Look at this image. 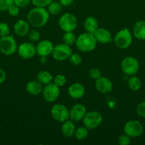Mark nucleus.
I'll return each instance as SVG.
<instances>
[{"mask_svg":"<svg viewBox=\"0 0 145 145\" xmlns=\"http://www.w3.org/2000/svg\"><path fill=\"white\" fill-rule=\"evenodd\" d=\"M50 14L45 7H36L31 9L27 16L28 24L34 28L44 27L49 20Z\"/></svg>","mask_w":145,"mask_h":145,"instance_id":"f257e3e1","label":"nucleus"},{"mask_svg":"<svg viewBox=\"0 0 145 145\" xmlns=\"http://www.w3.org/2000/svg\"><path fill=\"white\" fill-rule=\"evenodd\" d=\"M96 39L94 34L90 33H84L80 34L77 38L75 45L80 51L83 52H88L94 50L97 46Z\"/></svg>","mask_w":145,"mask_h":145,"instance_id":"f03ea898","label":"nucleus"},{"mask_svg":"<svg viewBox=\"0 0 145 145\" xmlns=\"http://www.w3.org/2000/svg\"><path fill=\"white\" fill-rule=\"evenodd\" d=\"M17 43L13 35H6L0 38V51L4 55L9 56L17 52Z\"/></svg>","mask_w":145,"mask_h":145,"instance_id":"7ed1b4c3","label":"nucleus"},{"mask_svg":"<svg viewBox=\"0 0 145 145\" xmlns=\"http://www.w3.org/2000/svg\"><path fill=\"white\" fill-rule=\"evenodd\" d=\"M114 42L119 49H127L132 42V35L129 29L123 28L118 31L114 38Z\"/></svg>","mask_w":145,"mask_h":145,"instance_id":"20e7f679","label":"nucleus"},{"mask_svg":"<svg viewBox=\"0 0 145 145\" xmlns=\"http://www.w3.org/2000/svg\"><path fill=\"white\" fill-rule=\"evenodd\" d=\"M58 25L65 32H72L78 25V21L72 14L65 13L60 17Z\"/></svg>","mask_w":145,"mask_h":145,"instance_id":"39448f33","label":"nucleus"},{"mask_svg":"<svg viewBox=\"0 0 145 145\" xmlns=\"http://www.w3.org/2000/svg\"><path fill=\"white\" fill-rule=\"evenodd\" d=\"M83 125L88 130H93L100 126L102 122V116L98 111H90L86 113L82 119Z\"/></svg>","mask_w":145,"mask_h":145,"instance_id":"423d86ee","label":"nucleus"},{"mask_svg":"<svg viewBox=\"0 0 145 145\" xmlns=\"http://www.w3.org/2000/svg\"><path fill=\"white\" fill-rule=\"evenodd\" d=\"M121 69L126 74L133 76L139 71V63L137 59L133 57H126L121 62Z\"/></svg>","mask_w":145,"mask_h":145,"instance_id":"0eeeda50","label":"nucleus"},{"mask_svg":"<svg viewBox=\"0 0 145 145\" xmlns=\"http://www.w3.org/2000/svg\"><path fill=\"white\" fill-rule=\"evenodd\" d=\"M72 53V51L71 46L65 43H62L58 44L53 47L51 55L55 60L64 61L68 59Z\"/></svg>","mask_w":145,"mask_h":145,"instance_id":"6e6552de","label":"nucleus"},{"mask_svg":"<svg viewBox=\"0 0 145 145\" xmlns=\"http://www.w3.org/2000/svg\"><path fill=\"white\" fill-rule=\"evenodd\" d=\"M124 132L130 137H137L143 134L144 126L139 120H129L124 126Z\"/></svg>","mask_w":145,"mask_h":145,"instance_id":"1a4fd4ad","label":"nucleus"},{"mask_svg":"<svg viewBox=\"0 0 145 145\" xmlns=\"http://www.w3.org/2000/svg\"><path fill=\"white\" fill-rule=\"evenodd\" d=\"M51 113L53 118L59 123H63L70 119L69 110L65 105L61 103L54 105L51 108Z\"/></svg>","mask_w":145,"mask_h":145,"instance_id":"9d476101","label":"nucleus"},{"mask_svg":"<svg viewBox=\"0 0 145 145\" xmlns=\"http://www.w3.org/2000/svg\"><path fill=\"white\" fill-rule=\"evenodd\" d=\"M43 97L45 101L48 103L54 102L60 95V87H58L54 82H51L45 85L42 91Z\"/></svg>","mask_w":145,"mask_h":145,"instance_id":"9b49d317","label":"nucleus"},{"mask_svg":"<svg viewBox=\"0 0 145 145\" xmlns=\"http://www.w3.org/2000/svg\"><path fill=\"white\" fill-rule=\"evenodd\" d=\"M18 55L24 59H31L36 54L35 45L31 42H24L18 46L17 49Z\"/></svg>","mask_w":145,"mask_h":145,"instance_id":"f8f14e48","label":"nucleus"},{"mask_svg":"<svg viewBox=\"0 0 145 145\" xmlns=\"http://www.w3.org/2000/svg\"><path fill=\"white\" fill-rule=\"evenodd\" d=\"M87 113L86 108L85 106L80 103L74 105L69 110L70 120L73 122H78L82 120Z\"/></svg>","mask_w":145,"mask_h":145,"instance_id":"ddd939ff","label":"nucleus"},{"mask_svg":"<svg viewBox=\"0 0 145 145\" xmlns=\"http://www.w3.org/2000/svg\"><path fill=\"white\" fill-rule=\"evenodd\" d=\"M53 47L52 42L48 40H44L40 41L36 46V54H38L40 57H48L52 53Z\"/></svg>","mask_w":145,"mask_h":145,"instance_id":"4468645a","label":"nucleus"},{"mask_svg":"<svg viewBox=\"0 0 145 145\" xmlns=\"http://www.w3.org/2000/svg\"><path fill=\"white\" fill-rule=\"evenodd\" d=\"M94 36L97 42L102 44H107L112 41V34L108 30L103 28H98L94 33Z\"/></svg>","mask_w":145,"mask_h":145,"instance_id":"2eb2a0df","label":"nucleus"},{"mask_svg":"<svg viewBox=\"0 0 145 145\" xmlns=\"http://www.w3.org/2000/svg\"><path fill=\"white\" fill-rule=\"evenodd\" d=\"M68 94L74 99H81L83 97L85 93V86L80 83H74L68 87Z\"/></svg>","mask_w":145,"mask_h":145,"instance_id":"dca6fc26","label":"nucleus"},{"mask_svg":"<svg viewBox=\"0 0 145 145\" xmlns=\"http://www.w3.org/2000/svg\"><path fill=\"white\" fill-rule=\"evenodd\" d=\"M95 87L101 93H107L112 90V83L109 79L101 76L95 82Z\"/></svg>","mask_w":145,"mask_h":145,"instance_id":"f3484780","label":"nucleus"},{"mask_svg":"<svg viewBox=\"0 0 145 145\" xmlns=\"http://www.w3.org/2000/svg\"><path fill=\"white\" fill-rule=\"evenodd\" d=\"M30 24L26 21L20 19L14 24V31L18 36H25L29 33Z\"/></svg>","mask_w":145,"mask_h":145,"instance_id":"a211bd4d","label":"nucleus"},{"mask_svg":"<svg viewBox=\"0 0 145 145\" xmlns=\"http://www.w3.org/2000/svg\"><path fill=\"white\" fill-rule=\"evenodd\" d=\"M75 130H76V127L72 120H68L63 123L62 127H61V133L64 137H72L75 134Z\"/></svg>","mask_w":145,"mask_h":145,"instance_id":"6ab92c4d","label":"nucleus"},{"mask_svg":"<svg viewBox=\"0 0 145 145\" xmlns=\"http://www.w3.org/2000/svg\"><path fill=\"white\" fill-rule=\"evenodd\" d=\"M133 35L136 39L140 40H145V21H139L134 24L133 28Z\"/></svg>","mask_w":145,"mask_h":145,"instance_id":"aec40b11","label":"nucleus"},{"mask_svg":"<svg viewBox=\"0 0 145 145\" xmlns=\"http://www.w3.org/2000/svg\"><path fill=\"white\" fill-rule=\"evenodd\" d=\"M42 85L38 80L30 81L26 85V91L33 96H37L42 93Z\"/></svg>","mask_w":145,"mask_h":145,"instance_id":"412c9836","label":"nucleus"},{"mask_svg":"<svg viewBox=\"0 0 145 145\" xmlns=\"http://www.w3.org/2000/svg\"><path fill=\"white\" fill-rule=\"evenodd\" d=\"M83 25L86 32L94 34V33L98 28V20L95 17L89 16L86 18V19L85 20Z\"/></svg>","mask_w":145,"mask_h":145,"instance_id":"4be33fe9","label":"nucleus"},{"mask_svg":"<svg viewBox=\"0 0 145 145\" xmlns=\"http://www.w3.org/2000/svg\"><path fill=\"white\" fill-rule=\"evenodd\" d=\"M37 80L44 85H46L51 83L53 79L52 74L48 71H41L37 74Z\"/></svg>","mask_w":145,"mask_h":145,"instance_id":"5701e85b","label":"nucleus"},{"mask_svg":"<svg viewBox=\"0 0 145 145\" xmlns=\"http://www.w3.org/2000/svg\"><path fill=\"white\" fill-rule=\"evenodd\" d=\"M128 86L130 90L133 91H137L142 86V82L139 77L133 75L128 80Z\"/></svg>","mask_w":145,"mask_h":145,"instance_id":"b1692460","label":"nucleus"},{"mask_svg":"<svg viewBox=\"0 0 145 145\" xmlns=\"http://www.w3.org/2000/svg\"><path fill=\"white\" fill-rule=\"evenodd\" d=\"M61 9H62V5L60 4V2L57 1H53L47 6V11L51 15H57L61 12Z\"/></svg>","mask_w":145,"mask_h":145,"instance_id":"393cba45","label":"nucleus"},{"mask_svg":"<svg viewBox=\"0 0 145 145\" xmlns=\"http://www.w3.org/2000/svg\"><path fill=\"white\" fill-rule=\"evenodd\" d=\"M88 130L86 127L83 126V127H80L78 128H76L75 132V138L78 140H84L87 138L88 135Z\"/></svg>","mask_w":145,"mask_h":145,"instance_id":"a878e982","label":"nucleus"},{"mask_svg":"<svg viewBox=\"0 0 145 145\" xmlns=\"http://www.w3.org/2000/svg\"><path fill=\"white\" fill-rule=\"evenodd\" d=\"M76 40L77 37L72 32H65L63 36V40L64 43L69 46L75 44Z\"/></svg>","mask_w":145,"mask_h":145,"instance_id":"bb28decb","label":"nucleus"},{"mask_svg":"<svg viewBox=\"0 0 145 145\" xmlns=\"http://www.w3.org/2000/svg\"><path fill=\"white\" fill-rule=\"evenodd\" d=\"M53 82L58 87H62L66 83V77L63 74H58L54 77Z\"/></svg>","mask_w":145,"mask_h":145,"instance_id":"cd10ccee","label":"nucleus"},{"mask_svg":"<svg viewBox=\"0 0 145 145\" xmlns=\"http://www.w3.org/2000/svg\"><path fill=\"white\" fill-rule=\"evenodd\" d=\"M68 59L70 62L74 65H78L82 62V57L80 55L77 53H72Z\"/></svg>","mask_w":145,"mask_h":145,"instance_id":"c85d7f7f","label":"nucleus"},{"mask_svg":"<svg viewBox=\"0 0 145 145\" xmlns=\"http://www.w3.org/2000/svg\"><path fill=\"white\" fill-rule=\"evenodd\" d=\"M89 74L90 76V77L92 79H95V80H97V79H98L99 78H100L102 76L100 69L97 67H93L90 69Z\"/></svg>","mask_w":145,"mask_h":145,"instance_id":"c756f323","label":"nucleus"},{"mask_svg":"<svg viewBox=\"0 0 145 145\" xmlns=\"http://www.w3.org/2000/svg\"><path fill=\"white\" fill-rule=\"evenodd\" d=\"M14 4V0H0V11L8 10L10 6Z\"/></svg>","mask_w":145,"mask_h":145,"instance_id":"7c9ffc66","label":"nucleus"},{"mask_svg":"<svg viewBox=\"0 0 145 145\" xmlns=\"http://www.w3.org/2000/svg\"><path fill=\"white\" fill-rule=\"evenodd\" d=\"M9 35V27L7 23H0V36H6Z\"/></svg>","mask_w":145,"mask_h":145,"instance_id":"2f4dec72","label":"nucleus"},{"mask_svg":"<svg viewBox=\"0 0 145 145\" xmlns=\"http://www.w3.org/2000/svg\"><path fill=\"white\" fill-rule=\"evenodd\" d=\"M130 142V137L125 133L121 135L118 137V143L120 145H128Z\"/></svg>","mask_w":145,"mask_h":145,"instance_id":"473e14b6","label":"nucleus"},{"mask_svg":"<svg viewBox=\"0 0 145 145\" xmlns=\"http://www.w3.org/2000/svg\"><path fill=\"white\" fill-rule=\"evenodd\" d=\"M53 0H31V2L35 7H45Z\"/></svg>","mask_w":145,"mask_h":145,"instance_id":"72a5a7b5","label":"nucleus"},{"mask_svg":"<svg viewBox=\"0 0 145 145\" xmlns=\"http://www.w3.org/2000/svg\"><path fill=\"white\" fill-rule=\"evenodd\" d=\"M28 38L31 40L34 41V42H36L40 40L41 38V35H40V33L38 32L36 30H33V31H30L28 33Z\"/></svg>","mask_w":145,"mask_h":145,"instance_id":"f704fd0d","label":"nucleus"},{"mask_svg":"<svg viewBox=\"0 0 145 145\" xmlns=\"http://www.w3.org/2000/svg\"><path fill=\"white\" fill-rule=\"evenodd\" d=\"M8 12L12 16H16L18 15L20 12V8L18 7H17L16 5H15L14 4H11L9 7V8H8Z\"/></svg>","mask_w":145,"mask_h":145,"instance_id":"c9c22d12","label":"nucleus"},{"mask_svg":"<svg viewBox=\"0 0 145 145\" xmlns=\"http://www.w3.org/2000/svg\"><path fill=\"white\" fill-rule=\"evenodd\" d=\"M136 113L138 116L142 118H145V101L139 103L136 107Z\"/></svg>","mask_w":145,"mask_h":145,"instance_id":"e433bc0d","label":"nucleus"},{"mask_svg":"<svg viewBox=\"0 0 145 145\" xmlns=\"http://www.w3.org/2000/svg\"><path fill=\"white\" fill-rule=\"evenodd\" d=\"M31 0H14V4L19 8H24L29 5Z\"/></svg>","mask_w":145,"mask_h":145,"instance_id":"4c0bfd02","label":"nucleus"},{"mask_svg":"<svg viewBox=\"0 0 145 145\" xmlns=\"http://www.w3.org/2000/svg\"><path fill=\"white\" fill-rule=\"evenodd\" d=\"M59 2L63 7H69L74 2V0H59Z\"/></svg>","mask_w":145,"mask_h":145,"instance_id":"58836bf2","label":"nucleus"},{"mask_svg":"<svg viewBox=\"0 0 145 145\" xmlns=\"http://www.w3.org/2000/svg\"><path fill=\"white\" fill-rule=\"evenodd\" d=\"M6 76H7V75H6V72H4V69L0 68V84L4 83V82L6 79Z\"/></svg>","mask_w":145,"mask_h":145,"instance_id":"ea45409f","label":"nucleus"},{"mask_svg":"<svg viewBox=\"0 0 145 145\" xmlns=\"http://www.w3.org/2000/svg\"><path fill=\"white\" fill-rule=\"evenodd\" d=\"M41 57V62H42V63H44V62H46L47 57H45V56H41V57Z\"/></svg>","mask_w":145,"mask_h":145,"instance_id":"a19ab883","label":"nucleus"}]
</instances>
